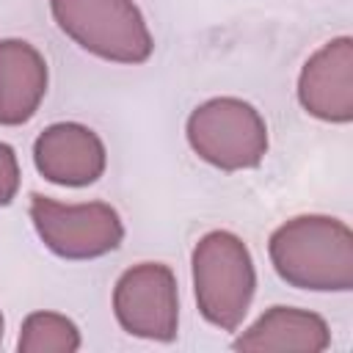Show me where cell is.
<instances>
[{
    "mask_svg": "<svg viewBox=\"0 0 353 353\" xmlns=\"http://www.w3.org/2000/svg\"><path fill=\"white\" fill-rule=\"evenodd\" d=\"M298 105L317 121L347 124L353 119V39L336 36L317 47L298 72Z\"/></svg>",
    "mask_w": 353,
    "mask_h": 353,
    "instance_id": "obj_7",
    "label": "cell"
},
{
    "mask_svg": "<svg viewBox=\"0 0 353 353\" xmlns=\"http://www.w3.org/2000/svg\"><path fill=\"white\" fill-rule=\"evenodd\" d=\"M3 328H6V320H3V312H0V342H3Z\"/></svg>",
    "mask_w": 353,
    "mask_h": 353,
    "instance_id": "obj_13",
    "label": "cell"
},
{
    "mask_svg": "<svg viewBox=\"0 0 353 353\" xmlns=\"http://www.w3.org/2000/svg\"><path fill=\"white\" fill-rule=\"evenodd\" d=\"M58 30L80 50L124 66L146 63L154 36L135 0H50Z\"/></svg>",
    "mask_w": 353,
    "mask_h": 353,
    "instance_id": "obj_3",
    "label": "cell"
},
{
    "mask_svg": "<svg viewBox=\"0 0 353 353\" xmlns=\"http://www.w3.org/2000/svg\"><path fill=\"white\" fill-rule=\"evenodd\" d=\"M50 85L44 55L25 39H0V127L28 124Z\"/></svg>",
    "mask_w": 353,
    "mask_h": 353,
    "instance_id": "obj_9",
    "label": "cell"
},
{
    "mask_svg": "<svg viewBox=\"0 0 353 353\" xmlns=\"http://www.w3.org/2000/svg\"><path fill=\"white\" fill-rule=\"evenodd\" d=\"M36 171L61 188H88L108 168L102 138L80 121H55L33 141Z\"/></svg>",
    "mask_w": 353,
    "mask_h": 353,
    "instance_id": "obj_8",
    "label": "cell"
},
{
    "mask_svg": "<svg viewBox=\"0 0 353 353\" xmlns=\"http://www.w3.org/2000/svg\"><path fill=\"white\" fill-rule=\"evenodd\" d=\"M19 182H22V174H19L17 152L11 143L0 141V207H8L17 199Z\"/></svg>",
    "mask_w": 353,
    "mask_h": 353,
    "instance_id": "obj_12",
    "label": "cell"
},
{
    "mask_svg": "<svg viewBox=\"0 0 353 353\" xmlns=\"http://www.w3.org/2000/svg\"><path fill=\"white\" fill-rule=\"evenodd\" d=\"M83 336L72 317L61 312H30L22 320L17 350L19 353H74L80 350Z\"/></svg>",
    "mask_w": 353,
    "mask_h": 353,
    "instance_id": "obj_11",
    "label": "cell"
},
{
    "mask_svg": "<svg viewBox=\"0 0 353 353\" xmlns=\"http://www.w3.org/2000/svg\"><path fill=\"white\" fill-rule=\"evenodd\" d=\"M30 223L47 251L61 259L85 262L116 251L124 240V223L108 201L66 204L41 193L30 196Z\"/></svg>",
    "mask_w": 353,
    "mask_h": 353,
    "instance_id": "obj_5",
    "label": "cell"
},
{
    "mask_svg": "<svg viewBox=\"0 0 353 353\" xmlns=\"http://www.w3.org/2000/svg\"><path fill=\"white\" fill-rule=\"evenodd\" d=\"M190 279L199 314L221 331H237L256 292V265L245 240L229 229L199 237L190 254Z\"/></svg>",
    "mask_w": 353,
    "mask_h": 353,
    "instance_id": "obj_2",
    "label": "cell"
},
{
    "mask_svg": "<svg viewBox=\"0 0 353 353\" xmlns=\"http://www.w3.org/2000/svg\"><path fill=\"white\" fill-rule=\"evenodd\" d=\"M234 350L245 353H273V350H301L323 353L331 347V328L325 317L301 306H270L232 342Z\"/></svg>",
    "mask_w": 353,
    "mask_h": 353,
    "instance_id": "obj_10",
    "label": "cell"
},
{
    "mask_svg": "<svg viewBox=\"0 0 353 353\" xmlns=\"http://www.w3.org/2000/svg\"><path fill=\"white\" fill-rule=\"evenodd\" d=\"M190 152L218 171L256 168L268 154V121L240 97H212L196 105L185 121Z\"/></svg>",
    "mask_w": 353,
    "mask_h": 353,
    "instance_id": "obj_4",
    "label": "cell"
},
{
    "mask_svg": "<svg viewBox=\"0 0 353 353\" xmlns=\"http://www.w3.org/2000/svg\"><path fill=\"white\" fill-rule=\"evenodd\" d=\"M113 314L119 325L138 339L171 342L179 331V287L163 262H138L127 268L113 287Z\"/></svg>",
    "mask_w": 353,
    "mask_h": 353,
    "instance_id": "obj_6",
    "label": "cell"
},
{
    "mask_svg": "<svg viewBox=\"0 0 353 353\" xmlns=\"http://www.w3.org/2000/svg\"><path fill=\"white\" fill-rule=\"evenodd\" d=\"M268 256L281 281L309 292L353 290V232L334 215H295L268 240Z\"/></svg>",
    "mask_w": 353,
    "mask_h": 353,
    "instance_id": "obj_1",
    "label": "cell"
}]
</instances>
